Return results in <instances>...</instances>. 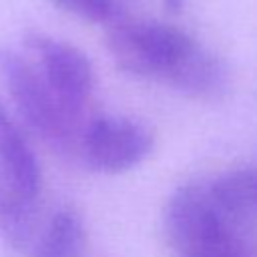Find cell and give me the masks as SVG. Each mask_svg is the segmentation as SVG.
<instances>
[{
    "label": "cell",
    "mask_w": 257,
    "mask_h": 257,
    "mask_svg": "<svg viewBox=\"0 0 257 257\" xmlns=\"http://www.w3.org/2000/svg\"><path fill=\"white\" fill-rule=\"evenodd\" d=\"M36 203L0 165V239L14 251L30 245L36 229Z\"/></svg>",
    "instance_id": "cell-6"
},
{
    "label": "cell",
    "mask_w": 257,
    "mask_h": 257,
    "mask_svg": "<svg viewBox=\"0 0 257 257\" xmlns=\"http://www.w3.org/2000/svg\"><path fill=\"white\" fill-rule=\"evenodd\" d=\"M24 44L34 54V64L44 82L72 118H80L94 90V68L88 56L74 44L30 30Z\"/></svg>",
    "instance_id": "cell-5"
},
{
    "label": "cell",
    "mask_w": 257,
    "mask_h": 257,
    "mask_svg": "<svg viewBox=\"0 0 257 257\" xmlns=\"http://www.w3.org/2000/svg\"><path fill=\"white\" fill-rule=\"evenodd\" d=\"M205 183L225 215L247 231L257 225V167L231 169Z\"/></svg>",
    "instance_id": "cell-7"
},
{
    "label": "cell",
    "mask_w": 257,
    "mask_h": 257,
    "mask_svg": "<svg viewBox=\"0 0 257 257\" xmlns=\"http://www.w3.org/2000/svg\"><path fill=\"white\" fill-rule=\"evenodd\" d=\"M86 247V229L74 209L56 211L44 227L32 257H82Z\"/></svg>",
    "instance_id": "cell-9"
},
{
    "label": "cell",
    "mask_w": 257,
    "mask_h": 257,
    "mask_svg": "<svg viewBox=\"0 0 257 257\" xmlns=\"http://www.w3.org/2000/svg\"><path fill=\"white\" fill-rule=\"evenodd\" d=\"M58 10L92 24H112L122 16L116 0H48Z\"/></svg>",
    "instance_id": "cell-10"
},
{
    "label": "cell",
    "mask_w": 257,
    "mask_h": 257,
    "mask_svg": "<svg viewBox=\"0 0 257 257\" xmlns=\"http://www.w3.org/2000/svg\"><path fill=\"white\" fill-rule=\"evenodd\" d=\"M0 165L18 181V185L38 199L42 187V173L36 153L24 135L22 126L12 118L0 98Z\"/></svg>",
    "instance_id": "cell-8"
},
{
    "label": "cell",
    "mask_w": 257,
    "mask_h": 257,
    "mask_svg": "<svg viewBox=\"0 0 257 257\" xmlns=\"http://www.w3.org/2000/svg\"><path fill=\"white\" fill-rule=\"evenodd\" d=\"M106 48L122 72L189 98L217 100L229 88L225 62L189 32L167 22L120 16L108 24Z\"/></svg>",
    "instance_id": "cell-1"
},
{
    "label": "cell",
    "mask_w": 257,
    "mask_h": 257,
    "mask_svg": "<svg viewBox=\"0 0 257 257\" xmlns=\"http://www.w3.org/2000/svg\"><path fill=\"white\" fill-rule=\"evenodd\" d=\"M0 80L20 120L38 139L60 153L76 151L78 120L64 110L32 58L10 46H2Z\"/></svg>",
    "instance_id": "cell-3"
},
{
    "label": "cell",
    "mask_w": 257,
    "mask_h": 257,
    "mask_svg": "<svg viewBox=\"0 0 257 257\" xmlns=\"http://www.w3.org/2000/svg\"><path fill=\"white\" fill-rule=\"evenodd\" d=\"M155 147L153 131L135 118L94 116L78 133L76 151L84 165L96 173L118 175L143 163Z\"/></svg>",
    "instance_id": "cell-4"
},
{
    "label": "cell",
    "mask_w": 257,
    "mask_h": 257,
    "mask_svg": "<svg viewBox=\"0 0 257 257\" xmlns=\"http://www.w3.org/2000/svg\"><path fill=\"white\" fill-rule=\"evenodd\" d=\"M163 231L173 257H251V231L225 215L201 181L173 191Z\"/></svg>",
    "instance_id": "cell-2"
}]
</instances>
